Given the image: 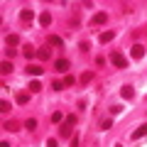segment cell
I'll return each instance as SVG.
<instances>
[{"label": "cell", "instance_id": "ac0fdd59", "mask_svg": "<svg viewBox=\"0 0 147 147\" xmlns=\"http://www.w3.org/2000/svg\"><path fill=\"white\" fill-rule=\"evenodd\" d=\"M25 130H30V132L37 130V120H34V118H27V120H25Z\"/></svg>", "mask_w": 147, "mask_h": 147}, {"label": "cell", "instance_id": "ba28073f", "mask_svg": "<svg viewBox=\"0 0 147 147\" xmlns=\"http://www.w3.org/2000/svg\"><path fill=\"white\" fill-rule=\"evenodd\" d=\"M105 22H108V12H96L91 17V25H105Z\"/></svg>", "mask_w": 147, "mask_h": 147}, {"label": "cell", "instance_id": "30bf717a", "mask_svg": "<svg viewBox=\"0 0 147 147\" xmlns=\"http://www.w3.org/2000/svg\"><path fill=\"white\" fill-rule=\"evenodd\" d=\"M3 130H7V132H17V130H20V123H17V120H12V118H10V120H5Z\"/></svg>", "mask_w": 147, "mask_h": 147}, {"label": "cell", "instance_id": "7402d4cb", "mask_svg": "<svg viewBox=\"0 0 147 147\" xmlns=\"http://www.w3.org/2000/svg\"><path fill=\"white\" fill-rule=\"evenodd\" d=\"M91 79H93V74H91V71H86V74H81V79H79V84H84V86H86V84H88Z\"/></svg>", "mask_w": 147, "mask_h": 147}, {"label": "cell", "instance_id": "44dd1931", "mask_svg": "<svg viewBox=\"0 0 147 147\" xmlns=\"http://www.w3.org/2000/svg\"><path fill=\"white\" fill-rule=\"evenodd\" d=\"M17 103H20V105H27V103H30V93H17Z\"/></svg>", "mask_w": 147, "mask_h": 147}, {"label": "cell", "instance_id": "ffe728a7", "mask_svg": "<svg viewBox=\"0 0 147 147\" xmlns=\"http://www.w3.org/2000/svg\"><path fill=\"white\" fill-rule=\"evenodd\" d=\"M27 88H30V93H39V91H42V84H39V81H30Z\"/></svg>", "mask_w": 147, "mask_h": 147}, {"label": "cell", "instance_id": "8992f818", "mask_svg": "<svg viewBox=\"0 0 147 147\" xmlns=\"http://www.w3.org/2000/svg\"><path fill=\"white\" fill-rule=\"evenodd\" d=\"M32 20H34V10L22 7V10H20V22H25V25H27V22H32Z\"/></svg>", "mask_w": 147, "mask_h": 147}, {"label": "cell", "instance_id": "5b68a950", "mask_svg": "<svg viewBox=\"0 0 147 147\" xmlns=\"http://www.w3.org/2000/svg\"><path fill=\"white\" fill-rule=\"evenodd\" d=\"M145 44H132V49H130V57L132 59H142V57H145Z\"/></svg>", "mask_w": 147, "mask_h": 147}, {"label": "cell", "instance_id": "f546056e", "mask_svg": "<svg viewBox=\"0 0 147 147\" xmlns=\"http://www.w3.org/2000/svg\"><path fill=\"white\" fill-rule=\"evenodd\" d=\"M79 145H81V142H79V135H74V137H71V147H79Z\"/></svg>", "mask_w": 147, "mask_h": 147}, {"label": "cell", "instance_id": "8fae6325", "mask_svg": "<svg viewBox=\"0 0 147 147\" xmlns=\"http://www.w3.org/2000/svg\"><path fill=\"white\" fill-rule=\"evenodd\" d=\"M47 44H52V47H57V49H61V47H64V39H61V37H57V34H49V39H47Z\"/></svg>", "mask_w": 147, "mask_h": 147}, {"label": "cell", "instance_id": "9a60e30c", "mask_svg": "<svg viewBox=\"0 0 147 147\" xmlns=\"http://www.w3.org/2000/svg\"><path fill=\"white\" fill-rule=\"evenodd\" d=\"M120 96H123V98H127V100H130V98H135V88H132V86H123Z\"/></svg>", "mask_w": 147, "mask_h": 147}, {"label": "cell", "instance_id": "4dcf8cb0", "mask_svg": "<svg viewBox=\"0 0 147 147\" xmlns=\"http://www.w3.org/2000/svg\"><path fill=\"white\" fill-rule=\"evenodd\" d=\"M47 147H57V140H54V137H49V140H47Z\"/></svg>", "mask_w": 147, "mask_h": 147}, {"label": "cell", "instance_id": "5bb4252c", "mask_svg": "<svg viewBox=\"0 0 147 147\" xmlns=\"http://www.w3.org/2000/svg\"><path fill=\"white\" fill-rule=\"evenodd\" d=\"M113 37H115V32H110V30H108V32H100V37H98V42H100V44H108L110 39H113Z\"/></svg>", "mask_w": 147, "mask_h": 147}, {"label": "cell", "instance_id": "484cf974", "mask_svg": "<svg viewBox=\"0 0 147 147\" xmlns=\"http://www.w3.org/2000/svg\"><path fill=\"white\" fill-rule=\"evenodd\" d=\"M15 54H17V49H15V47H7V49H5V57H7V61H10V59L15 57Z\"/></svg>", "mask_w": 147, "mask_h": 147}, {"label": "cell", "instance_id": "e0dca14e", "mask_svg": "<svg viewBox=\"0 0 147 147\" xmlns=\"http://www.w3.org/2000/svg\"><path fill=\"white\" fill-rule=\"evenodd\" d=\"M0 71H3V76L12 74V61H3V64H0Z\"/></svg>", "mask_w": 147, "mask_h": 147}, {"label": "cell", "instance_id": "cb8c5ba5", "mask_svg": "<svg viewBox=\"0 0 147 147\" xmlns=\"http://www.w3.org/2000/svg\"><path fill=\"white\" fill-rule=\"evenodd\" d=\"M10 108L12 105L7 103V100H0V113H10Z\"/></svg>", "mask_w": 147, "mask_h": 147}, {"label": "cell", "instance_id": "2e32d148", "mask_svg": "<svg viewBox=\"0 0 147 147\" xmlns=\"http://www.w3.org/2000/svg\"><path fill=\"white\" fill-rule=\"evenodd\" d=\"M52 123H54V125H61V123H64V113H61V110H54V113H52Z\"/></svg>", "mask_w": 147, "mask_h": 147}, {"label": "cell", "instance_id": "7c38bea8", "mask_svg": "<svg viewBox=\"0 0 147 147\" xmlns=\"http://www.w3.org/2000/svg\"><path fill=\"white\" fill-rule=\"evenodd\" d=\"M37 59L39 61H49L52 59V49H37Z\"/></svg>", "mask_w": 147, "mask_h": 147}, {"label": "cell", "instance_id": "d4e9b609", "mask_svg": "<svg viewBox=\"0 0 147 147\" xmlns=\"http://www.w3.org/2000/svg\"><path fill=\"white\" fill-rule=\"evenodd\" d=\"M74 84H76V79H74L71 74H66V79H64V86L69 88V86H74Z\"/></svg>", "mask_w": 147, "mask_h": 147}, {"label": "cell", "instance_id": "603a6c76", "mask_svg": "<svg viewBox=\"0 0 147 147\" xmlns=\"http://www.w3.org/2000/svg\"><path fill=\"white\" fill-rule=\"evenodd\" d=\"M110 127H113V120L110 118H103L100 120V130H110Z\"/></svg>", "mask_w": 147, "mask_h": 147}, {"label": "cell", "instance_id": "f1b7e54d", "mask_svg": "<svg viewBox=\"0 0 147 147\" xmlns=\"http://www.w3.org/2000/svg\"><path fill=\"white\" fill-rule=\"evenodd\" d=\"M79 49H81V52L86 54V52H88V49H91V44H88V42H81V44H79Z\"/></svg>", "mask_w": 147, "mask_h": 147}, {"label": "cell", "instance_id": "4316f807", "mask_svg": "<svg viewBox=\"0 0 147 147\" xmlns=\"http://www.w3.org/2000/svg\"><path fill=\"white\" fill-rule=\"evenodd\" d=\"M52 88L54 91H64L66 86H64V81H52Z\"/></svg>", "mask_w": 147, "mask_h": 147}, {"label": "cell", "instance_id": "d6986e66", "mask_svg": "<svg viewBox=\"0 0 147 147\" xmlns=\"http://www.w3.org/2000/svg\"><path fill=\"white\" fill-rule=\"evenodd\" d=\"M5 42H7V47H15V44H20V37H17V34H7Z\"/></svg>", "mask_w": 147, "mask_h": 147}, {"label": "cell", "instance_id": "4fadbf2b", "mask_svg": "<svg viewBox=\"0 0 147 147\" xmlns=\"http://www.w3.org/2000/svg\"><path fill=\"white\" fill-rule=\"evenodd\" d=\"M39 25H42V27H49V25H52V15H49V10H44L42 15H39Z\"/></svg>", "mask_w": 147, "mask_h": 147}, {"label": "cell", "instance_id": "83f0119b", "mask_svg": "<svg viewBox=\"0 0 147 147\" xmlns=\"http://www.w3.org/2000/svg\"><path fill=\"white\" fill-rule=\"evenodd\" d=\"M110 115H118V113H123V105H110Z\"/></svg>", "mask_w": 147, "mask_h": 147}, {"label": "cell", "instance_id": "6da1fadb", "mask_svg": "<svg viewBox=\"0 0 147 147\" xmlns=\"http://www.w3.org/2000/svg\"><path fill=\"white\" fill-rule=\"evenodd\" d=\"M74 125H76V115H69V118H64V123L59 125V137H64V140L74 137Z\"/></svg>", "mask_w": 147, "mask_h": 147}, {"label": "cell", "instance_id": "9c48e42d", "mask_svg": "<svg viewBox=\"0 0 147 147\" xmlns=\"http://www.w3.org/2000/svg\"><path fill=\"white\" fill-rule=\"evenodd\" d=\"M147 135V123L145 125H140L137 130H132V135H130V140H142V137Z\"/></svg>", "mask_w": 147, "mask_h": 147}, {"label": "cell", "instance_id": "52a82bcc", "mask_svg": "<svg viewBox=\"0 0 147 147\" xmlns=\"http://www.w3.org/2000/svg\"><path fill=\"white\" fill-rule=\"evenodd\" d=\"M25 71H27V76H42L44 69H42V66H37V64H27Z\"/></svg>", "mask_w": 147, "mask_h": 147}, {"label": "cell", "instance_id": "d6a6232c", "mask_svg": "<svg viewBox=\"0 0 147 147\" xmlns=\"http://www.w3.org/2000/svg\"><path fill=\"white\" fill-rule=\"evenodd\" d=\"M113 147H123V145H120V142H118V145H113Z\"/></svg>", "mask_w": 147, "mask_h": 147}, {"label": "cell", "instance_id": "1f68e13d", "mask_svg": "<svg viewBox=\"0 0 147 147\" xmlns=\"http://www.w3.org/2000/svg\"><path fill=\"white\" fill-rule=\"evenodd\" d=\"M0 147H10V142H0Z\"/></svg>", "mask_w": 147, "mask_h": 147}, {"label": "cell", "instance_id": "3957f363", "mask_svg": "<svg viewBox=\"0 0 147 147\" xmlns=\"http://www.w3.org/2000/svg\"><path fill=\"white\" fill-rule=\"evenodd\" d=\"M69 69H71V61H69V59H57V61H54V71L69 74Z\"/></svg>", "mask_w": 147, "mask_h": 147}, {"label": "cell", "instance_id": "7a4b0ae2", "mask_svg": "<svg viewBox=\"0 0 147 147\" xmlns=\"http://www.w3.org/2000/svg\"><path fill=\"white\" fill-rule=\"evenodd\" d=\"M110 61L115 64V66H118V69H125V66H127V59H125V57H123V54H120V52H110Z\"/></svg>", "mask_w": 147, "mask_h": 147}, {"label": "cell", "instance_id": "277c9868", "mask_svg": "<svg viewBox=\"0 0 147 147\" xmlns=\"http://www.w3.org/2000/svg\"><path fill=\"white\" fill-rule=\"evenodd\" d=\"M22 57H25L27 61H30L32 57H37V47H34V44H30V42H27V44H22Z\"/></svg>", "mask_w": 147, "mask_h": 147}]
</instances>
